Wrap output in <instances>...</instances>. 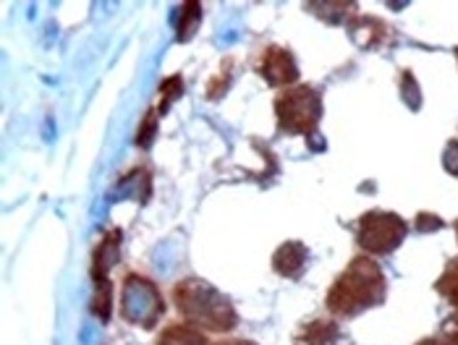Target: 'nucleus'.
I'll use <instances>...</instances> for the list:
<instances>
[{"instance_id": "nucleus-1", "label": "nucleus", "mask_w": 458, "mask_h": 345, "mask_svg": "<svg viewBox=\"0 0 458 345\" xmlns=\"http://www.w3.org/2000/svg\"><path fill=\"white\" fill-rule=\"evenodd\" d=\"M388 296V277L369 254H356L346 270L333 280L325 307L335 319H353L364 311L383 307Z\"/></svg>"}, {"instance_id": "nucleus-2", "label": "nucleus", "mask_w": 458, "mask_h": 345, "mask_svg": "<svg viewBox=\"0 0 458 345\" xmlns=\"http://www.w3.org/2000/svg\"><path fill=\"white\" fill-rule=\"evenodd\" d=\"M171 299L178 314L205 332L223 335L239 327V311L233 301L202 277H181L171 290Z\"/></svg>"}, {"instance_id": "nucleus-3", "label": "nucleus", "mask_w": 458, "mask_h": 345, "mask_svg": "<svg viewBox=\"0 0 458 345\" xmlns=\"http://www.w3.org/2000/svg\"><path fill=\"white\" fill-rule=\"evenodd\" d=\"M273 110L283 134L312 137L318 134L322 121V95L312 84H296L283 89L273 103Z\"/></svg>"}, {"instance_id": "nucleus-4", "label": "nucleus", "mask_w": 458, "mask_h": 345, "mask_svg": "<svg viewBox=\"0 0 458 345\" xmlns=\"http://www.w3.org/2000/svg\"><path fill=\"white\" fill-rule=\"evenodd\" d=\"M118 311L129 324L141 327V330H152L165 316V299L149 277L129 273L121 282Z\"/></svg>"}, {"instance_id": "nucleus-5", "label": "nucleus", "mask_w": 458, "mask_h": 345, "mask_svg": "<svg viewBox=\"0 0 458 345\" xmlns=\"http://www.w3.org/2000/svg\"><path fill=\"white\" fill-rule=\"evenodd\" d=\"M409 225L401 215L386 209H369L356 223V243L369 257H386L393 254L401 243L406 241Z\"/></svg>"}, {"instance_id": "nucleus-6", "label": "nucleus", "mask_w": 458, "mask_h": 345, "mask_svg": "<svg viewBox=\"0 0 458 345\" xmlns=\"http://www.w3.org/2000/svg\"><path fill=\"white\" fill-rule=\"evenodd\" d=\"M254 69L262 76V81L270 87L288 89V87H296V81H299V63H296L293 53L288 47H281V45L265 47L259 53Z\"/></svg>"}, {"instance_id": "nucleus-7", "label": "nucleus", "mask_w": 458, "mask_h": 345, "mask_svg": "<svg viewBox=\"0 0 458 345\" xmlns=\"http://www.w3.org/2000/svg\"><path fill=\"white\" fill-rule=\"evenodd\" d=\"M293 345H353V341L335 319H312L299 327Z\"/></svg>"}, {"instance_id": "nucleus-8", "label": "nucleus", "mask_w": 458, "mask_h": 345, "mask_svg": "<svg viewBox=\"0 0 458 345\" xmlns=\"http://www.w3.org/2000/svg\"><path fill=\"white\" fill-rule=\"evenodd\" d=\"M310 267V248L301 241H285L273 254V270L281 277L299 280Z\"/></svg>"}, {"instance_id": "nucleus-9", "label": "nucleus", "mask_w": 458, "mask_h": 345, "mask_svg": "<svg viewBox=\"0 0 458 345\" xmlns=\"http://www.w3.org/2000/svg\"><path fill=\"white\" fill-rule=\"evenodd\" d=\"M155 345H212L210 338L205 330L189 324V322H174V324H165L157 335V343Z\"/></svg>"}, {"instance_id": "nucleus-10", "label": "nucleus", "mask_w": 458, "mask_h": 345, "mask_svg": "<svg viewBox=\"0 0 458 345\" xmlns=\"http://www.w3.org/2000/svg\"><path fill=\"white\" fill-rule=\"evenodd\" d=\"M435 290L458 311V257L451 259L443 270V275L435 280Z\"/></svg>"}, {"instance_id": "nucleus-11", "label": "nucleus", "mask_w": 458, "mask_h": 345, "mask_svg": "<svg viewBox=\"0 0 458 345\" xmlns=\"http://www.w3.org/2000/svg\"><path fill=\"white\" fill-rule=\"evenodd\" d=\"M199 19H202L199 3H189V5L181 8V24H178V39H181V42L191 39L197 24H199Z\"/></svg>"}, {"instance_id": "nucleus-12", "label": "nucleus", "mask_w": 458, "mask_h": 345, "mask_svg": "<svg viewBox=\"0 0 458 345\" xmlns=\"http://www.w3.org/2000/svg\"><path fill=\"white\" fill-rule=\"evenodd\" d=\"M443 341L448 345H458V314L445 319V327H443Z\"/></svg>"}, {"instance_id": "nucleus-13", "label": "nucleus", "mask_w": 458, "mask_h": 345, "mask_svg": "<svg viewBox=\"0 0 458 345\" xmlns=\"http://www.w3.org/2000/svg\"><path fill=\"white\" fill-rule=\"evenodd\" d=\"M212 345H259V343L247 341V338H225V341H217V343H212Z\"/></svg>"}, {"instance_id": "nucleus-14", "label": "nucleus", "mask_w": 458, "mask_h": 345, "mask_svg": "<svg viewBox=\"0 0 458 345\" xmlns=\"http://www.w3.org/2000/svg\"><path fill=\"white\" fill-rule=\"evenodd\" d=\"M417 345H448L443 338H427V341H420Z\"/></svg>"}, {"instance_id": "nucleus-15", "label": "nucleus", "mask_w": 458, "mask_h": 345, "mask_svg": "<svg viewBox=\"0 0 458 345\" xmlns=\"http://www.w3.org/2000/svg\"><path fill=\"white\" fill-rule=\"evenodd\" d=\"M456 239H458V220H456Z\"/></svg>"}, {"instance_id": "nucleus-16", "label": "nucleus", "mask_w": 458, "mask_h": 345, "mask_svg": "<svg viewBox=\"0 0 458 345\" xmlns=\"http://www.w3.org/2000/svg\"><path fill=\"white\" fill-rule=\"evenodd\" d=\"M456 58H458V50H456Z\"/></svg>"}]
</instances>
